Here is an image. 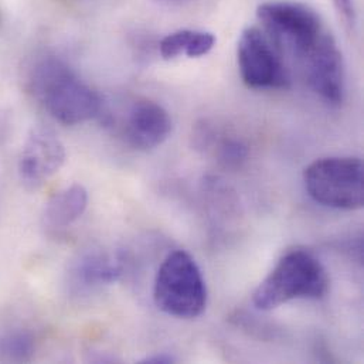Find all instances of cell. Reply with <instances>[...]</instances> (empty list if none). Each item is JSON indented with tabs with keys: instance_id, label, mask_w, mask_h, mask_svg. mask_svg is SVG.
Wrapping results in <instances>:
<instances>
[{
	"instance_id": "cell-15",
	"label": "cell",
	"mask_w": 364,
	"mask_h": 364,
	"mask_svg": "<svg viewBox=\"0 0 364 364\" xmlns=\"http://www.w3.org/2000/svg\"><path fill=\"white\" fill-rule=\"evenodd\" d=\"M338 11L343 16V18L353 24L355 23V7H353V0H333Z\"/></svg>"
},
{
	"instance_id": "cell-8",
	"label": "cell",
	"mask_w": 364,
	"mask_h": 364,
	"mask_svg": "<svg viewBox=\"0 0 364 364\" xmlns=\"http://www.w3.org/2000/svg\"><path fill=\"white\" fill-rule=\"evenodd\" d=\"M65 161V149L58 136L47 128H34L21 151L18 171L27 186L37 187L54 176Z\"/></svg>"
},
{
	"instance_id": "cell-14",
	"label": "cell",
	"mask_w": 364,
	"mask_h": 364,
	"mask_svg": "<svg viewBox=\"0 0 364 364\" xmlns=\"http://www.w3.org/2000/svg\"><path fill=\"white\" fill-rule=\"evenodd\" d=\"M248 151L247 146L238 139H223L218 144L217 158L218 161L228 168L240 166L247 159Z\"/></svg>"
},
{
	"instance_id": "cell-7",
	"label": "cell",
	"mask_w": 364,
	"mask_h": 364,
	"mask_svg": "<svg viewBox=\"0 0 364 364\" xmlns=\"http://www.w3.org/2000/svg\"><path fill=\"white\" fill-rule=\"evenodd\" d=\"M298 60L311 90L325 102L341 105L345 97V65L332 34L325 31Z\"/></svg>"
},
{
	"instance_id": "cell-4",
	"label": "cell",
	"mask_w": 364,
	"mask_h": 364,
	"mask_svg": "<svg viewBox=\"0 0 364 364\" xmlns=\"http://www.w3.org/2000/svg\"><path fill=\"white\" fill-rule=\"evenodd\" d=\"M309 196L319 204L339 210H359L364 204L363 162L352 156L323 158L304 172Z\"/></svg>"
},
{
	"instance_id": "cell-1",
	"label": "cell",
	"mask_w": 364,
	"mask_h": 364,
	"mask_svg": "<svg viewBox=\"0 0 364 364\" xmlns=\"http://www.w3.org/2000/svg\"><path fill=\"white\" fill-rule=\"evenodd\" d=\"M30 88L48 114L64 125H78L102 114L101 97L55 57L34 67Z\"/></svg>"
},
{
	"instance_id": "cell-13",
	"label": "cell",
	"mask_w": 364,
	"mask_h": 364,
	"mask_svg": "<svg viewBox=\"0 0 364 364\" xmlns=\"http://www.w3.org/2000/svg\"><path fill=\"white\" fill-rule=\"evenodd\" d=\"M193 37H194V30H179L168 34L161 41V46H159L161 55L165 60H175L182 54L188 57L191 44H193Z\"/></svg>"
},
{
	"instance_id": "cell-10",
	"label": "cell",
	"mask_w": 364,
	"mask_h": 364,
	"mask_svg": "<svg viewBox=\"0 0 364 364\" xmlns=\"http://www.w3.org/2000/svg\"><path fill=\"white\" fill-rule=\"evenodd\" d=\"M88 203L87 190L81 184H73L54 194L44 211L47 225L64 228L74 223L85 211Z\"/></svg>"
},
{
	"instance_id": "cell-9",
	"label": "cell",
	"mask_w": 364,
	"mask_h": 364,
	"mask_svg": "<svg viewBox=\"0 0 364 364\" xmlns=\"http://www.w3.org/2000/svg\"><path fill=\"white\" fill-rule=\"evenodd\" d=\"M128 145L139 151H151L161 146L172 132V118L158 102L141 98L128 109L122 127Z\"/></svg>"
},
{
	"instance_id": "cell-11",
	"label": "cell",
	"mask_w": 364,
	"mask_h": 364,
	"mask_svg": "<svg viewBox=\"0 0 364 364\" xmlns=\"http://www.w3.org/2000/svg\"><path fill=\"white\" fill-rule=\"evenodd\" d=\"M121 274L122 267L104 255H90L80 265V275L88 285L114 284Z\"/></svg>"
},
{
	"instance_id": "cell-5",
	"label": "cell",
	"mask_w": 364,
	"mask_h": 364,
	"mask_svg": "<svg viewBox=\"0 0 364 364\" xmlns=\"http://www.w3.org/2000/svg\"><path fill=\"white\" fill-rule=\"evenodd\" d=\"M257 16L277 48L289 50L296 58L325 33L319 14L304 3H262L257 9Z\"/></svg>"
},
{
	"instance_id": "cell-12",
	"label": "cell",
	"mask_w": 364,
	"mask_h": 364,
	"mask_svg": "<svg viewBox=\"0 0 364 364\" xmlns=\"http://www.w3.org/2000/svg\"><path fill=\"white\" fill-rule=\"evenodd\" d=\"M34 355V341L26 332H14L0 338V360L21 363Z\"/></svg>"
},
{
	"instance_id": "cell-3",
	"label": "cell",
	"mask_w": 364,
	"mask_h": 364,
	"mask_svg": "<svg viewBox=\"0 0 364 364\" xmlns=\"http://www.w3.org/2000/svg\"><path fill=\"white\" fill-rule=\"evenodd\" d=\"M154 298L158 308L175 318L200 316L207 305V288L196 261L186 251L169 254L158 269Z\"/></svg>"
},
{
	"instance_id": "cell-16",
	"label": "cell",
	"mask_w": 364,
	"mask_h": 364,
	"mask_svg": "<svg viewBox=\"0 0 364 364\" xmlns=\"http://www.w3.org/2000/svg\"><path fill=\"white\" fill-rule=\"evenodd\" d=\"M145 363H172L175 362L173 358L166 356V355H161V356H154V358H148L144 360Z\"/></svg>"
},
{
	"instance_id": "cell-6",
	"label": "cell",
	"mask_w": 364,
	"mask_h": 364,
	"mask_svg": "<svg viewBox=\"0 0 364 364\" xmlns=\"http://www.w3.org/2000/svg\"><path fill=\"white\" fill-rule=\"evenodd\" d=\"M237 60L244 84L255 90L287 88L289 73L281 51L269 36L258 27H247L237 44Z\"/></svg>"
},
{
	"instance_id": "cell-2",
	"label": "cell",
	"mask_w": 364,
	"mask_h": 364,
	"mask_svg": "<svg viewBox=\"0 0 364 364\" xmlns=\"http://www.w3.org/2000/svg\"><path fill=\"white\" fill-rule=\"evenodd\" d=\"M329 277L322 262L309 251L284 254L252 295L261 311H272L295 299H321L328 294Z\"/></svg>"
}]
</instances>
